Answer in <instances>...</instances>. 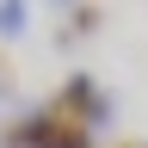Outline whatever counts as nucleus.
I'll use <instances>...</instances> for the list:
<instances>
[{
    "label": "nucleus",
    "mask_w": 148,
    "mask_h": 148,
    "mask_svg": "<svg viewBox=\"0 0 148 148\" xmlns=\"http://www.w3.org/2000/svg\"><path fill=\"white\" fill-rule=\"evenodd\" d=\"M49 111H56L62 123H74V130H86V136H92V130L111 123V92L92 80V74H68L62 92L49 99Z\"/></svg>",
    "instance_id": "f257e3e1"
},
{
    "label": "nucleus",
    "mask_w": 148,
    "mask_h": 148,
    "mask_svg": "<svg viewBox=\"0 0 148 148\" xmlns=\"http://www.w3.org/2000/svg\"><path fill=\"white\" fill-rule=\"evenodd\" d=\"M43 148H92V136H86V130H74V123H62V117H56V130H49V142Z\"/></svg>",
    "instance_id": "20e7f679"
},
{
    "label": "nucleus",
    "mask_w": 148,
    "mask_h": 148,
    "mask_svg": "<svg viewBox=\"0 0 148 148\" xmlns=\"http://www.w3.org/2000/svg\"><path fill=\"white\" fill-rule=\"evenodd\" d=\"M130 148H136V142H130Z\"/></svg>",
    "instance_id": "423d86ee"
},
{
    "label": "nucleus",
    "mask_w": 148,
    "mask_h": 148,
    "mask_svg": "<svg viewBox=\"0 0 148 148\" xmlns=\"http://www.w3.org/2000/svg\"><path fill=\"white\" fill-rule=\"evenodd\" d=\"M62 6H80V0H62Z\"/></svg>",
    "instance_id": "39448f33"
},
{
    "label": "nucleus",
    "mask_w": 148,
    "mask_h": 148,
    "mask_svg": "<svg viewBox=\"0 0 148 148\" xmlns=\"http://www.w3.org/2000/svg\"><path fill=\"white\" fill-rule=\"evenodd\" d=\"M92 31H99V6H92V0H80V6H68V18H62V25H56V43H80V37H92Z\"/></svg>",
    "instance_id": "f03ea898"
},
{
    "label": "nucleus",
    "mask_w": 148,
    "mask_h": 148,
    "mask_svg": "<svg viewBox=\"0 0 148 148\" xmlns=\"http://www.w3.org/2000/svg\"><path fill=\"white\" fill-rule=\"evenodd\" d=\"M25 25H31V6H25V0H0V37L12 43V37H25Z\"/></svg>",
    "instance_id": "7ed1b4c3"
}]
</instances>
